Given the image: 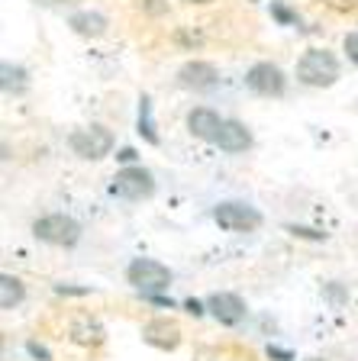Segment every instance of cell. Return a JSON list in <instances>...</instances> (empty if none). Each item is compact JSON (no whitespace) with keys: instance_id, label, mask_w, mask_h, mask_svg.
I'll return each instance as SVG.
<instances>
[{"instance_id":"obj_23","label":"cell","mask_w":358,"mask_h":361,"mask_svg":"<svg viewBox=\"0 0 358 361\" xmlns=\"http://www.w3.org/2000/svg\"><path fill=\"white\" fill-rule=\"evenodd\" d=\"M184 4H213V0H184Z\"/></svg>"},{"instance_id":"obj_6","label":"cell","mask_w":358,"mask_h":361,"mask_svg":"<svg viewBox=\"0 0 358 361\" xmlns=\"http://www.w3.org/2000/svg\"><path fill=\"white\" fill-rule=\"evenodd\" d=\"M213 219H217L220 229H226V233H252V229L261 226V213L239 200L220 203L217 210H213Z\"/></svg>"},{"instance_id":"obj_18","label":"cell","mask_w":358,"mask_h":361,"mask_svg":"<svg viewBox=\"0 0 358 361\" xmlns=\"http://www.w3.org/2000/svg\"><path fill=\"white\" fill-rule=\"evenodd\" d=\"M26 352L32 355V358H39V361H52V352L45 345H39V342H26Z\"/></svg>"},{"instance_id":"obj_15","label":"cell","mask_w":358,"mask_h":361,"mask_svg":"<svg viewBox=\"0 0 358 361\" xmlns=\"http://www.w3.org/2000/svg\"><path fill=\"white\" fill-rule=\"evenodd\" d=\"M23 297H26V290H23L20 281H16L13 274H4V278H0V310L20 307Z\"/></svg>"},{"instance_id":"obj_14","label":"cell","mask_w":358,"mask_h":361,"mask_svg":"<svg viewBox=\"0 0 358 361\" xmlns=\"http://www.w3.org/2000/svg\"><path fill=\"white\" fill-rule=\"evenodd\" d=\"M71 338H75L78 345H100L107 338L104 326L97 319H90V316H78L75 323H71Z\"/></svg>"},{"instance_id":"obj_20","label":"cell","mask_w":358,"mask_h":361,"mask_svg":"<svg viewBox=\"0 0 358 361\" xmlns=\"http://www.w3.org/2000/svg\"><path fill=\"white\" fill-rule=\"evenodd\" d=\"M271 10H275V16H278V20H281V23H294V13H291V10H284L281 4H275V7H271Z\"/></svg>"},{"instance_id":"obj_12","label":"cell","mask_w":358,"mask_h":361,"mask_svg":"<svg viewBox=\"0 0 358 361\" xmlns=\"http://www.w3.org/2000/svg\"><path fill=\"white\" fill-rule=\"evenodd\" d=\"M213 145H220L223 152L236 155V152L252 149V133H249L239 120H223V129H220V135H217V142Z\"/></svg>"},{"instance_id":"obj_24","label":"cell","mask_w":358,"mask_h":361,"mask_svg":"<svg viewBox=\"0 0 358 361\" xmlns=\"http://www.w3.org/2000/svg\"><path fill=\"white\" fill-rule=\"evenodd\" d=\"M306 361H323V358H306Z\"/></svg>"},{"instance_id":"obj_9","label":"cell","mask_w":358,"mask_h":361,"mask_svg":"<svg viewBox=\"0 0 358 361\" xmlns=\"http://www.w3.org/2000/svg\"><path fill=\"white\" fill-rule=\"evenodd\" d=\"M217 81H220V71L210 61H187L178 71V84L191 90H210Z\"/></svg>"},{"instance_id":"obj_11","label":"cell","mask_w":358,"mask_h":361,"mask_svg":"<svg viewBox=\"0 0 358 361\" xmlns=\"http://www.w3.org/2000/svg\"><path fill=\"white\" fill-rule=\"evenodd\" d=\"M187 129L197 135V139H207V142H217L220 129H223V120H220L217 110L210 106H197V110L187 113Z\"/></svg>"},{"instance_id":"obj_7","label":"cell","mask_w":358,"mask_h":361,"mask_svg":"<svg viewBox=\"0 0 358 361\" xmlns=\"http://www.w3.org/2000/svg\"><path fill=\"white\" fill-rule=\"evenodd\" d=\"M246 84H249V90H255V94H261V97H281L284 90H287V78H284V71L278 65H271V61H258V65L249 68Z\"/></svg>"},{"instance_id":"obj_16","label":"cell","mask_w":358,"mask_h":361,"mask_svg":"<svg viewBox=\"0 0 358 361\" xmlns=\"http://www.w3.org/2000/svg\"><path fill=\"white\" fill-rule=\"evenodd\" d=\"M0 75H4V90H13V94H23L26 90V71L23 68H16V65H10V61H4L0 65Z\"/></svg>"},{"instance_id":"obj_4","label":"cell","mask_w":358,"mask_h":361,"mask_svg":"<svg viewBox=\"0 0 358 361\" xmlns=\"http://www.w3.org/2000/svg\"><path fill=\"white\" fill-rule=\"evenodd\" d=\"M32 233H36V239L49 242V245H78V239H81V226H78V219L65 216V213H49V216L36 219L32 223Z\"/></svg>"},{"instance_id":"obj_5","label":"cell","mask_w":358,"mask_h":361,"mask_svg":"<svg viewBox=\"0 0 358 361\" xmlns=\"http://www.w3.org/2000/svg\"><path fill=\"white\" fill-rule=\"evenodd\" d=\"M110 194L123 197V200H145V197L155 194V178L145 168H123V171L113 174Z\"/></svg>"},{"instance_id":"obj_13","label":"cell","mask_w":358,"mask_h":361,"mask_svg":"<svg viewBox=\"0 0 358 361\" xmlns=\"http://www.w3.org/2000/svg\"><path fill=\"white\" fill-rule=\"evenodd\" d=\"M68 26H71L78 36L97 39V36H104V32H107V16L97 13V10H78V13H71Z\"/></svg>"},{"instance_id":"obj_8","label":"cell","mask_w":358,"mask_h":361,"mask_svg":"<svg viewBox=\"0 0 358 361\" xmlns=\"http://www.w3.org/2000/svg\"><path fill=\"white\" fill-rule=\"evenodd\" d=\"M207 310L217 316L223 326H236L246 319V303H242L239 293H210Z\"/></svg>"},{"instance_id":"obj_19","label":"cell","mask_w":358,"mask_h":361,"mask_svg":"<svg viewBox=\"0 0 358 361\" xmlns=\"http://www.w3.org/2000/svg\"><path fill=\"white\" fill-rule=\"evenodd\" d=\"M342 45H345V52H349V59H352V61H355V65H358V32H349Z\"/></svg>"},{"instance_id":"obj_10","label":"cell","mask_w":358,"mask_h":361,"mask_svg":"<svg viewBox=\"0 0 358 361\" xmlns=\"http://www.w3.org/2000/svg\"><path fill=\"white\" fill-rule=\"evenodd\" d=\"M142 338H145L149 345L172 352V348L181 345V329L172 319H152V323H145V329H142Z\"/></svg>"},{"instance_id":"obj_2","label":"cell","mask_w":358,"mask_h":361,"mask_svg":"<svg viewBox=\"0 0 358 361\" xmlns=\"http://www.w3.org/2000/svg\"><path fill=\"white\" fill-rule=\"evenodd\" d=\"M126 278L136 290H142L145 297H155V293L168 290V284H172V271L165 268L162 262H155V258H136V262H129Z\"/></svg>"},{"instance_id":"obj_17","label":"cell","mask_w":358,"mask_h":361,"mask_svg":"<svg viewBox=\"0 0 358 361\" xmlns=\"http://www.w3.org/2000/svg\"><path fill=\"white\" fill-rule=\"evenodd\" d=\"M139 133L145 135V142L158 145V133H155V120H152V100L149 97L139 100Z\"/></svg>"},{"instance_id":"obj_1","label":"cell","mask_w":358,"mask_h":361,"mask_svg":"<svg viewBox=\"0 0 358 361\" xmlns=\"http://www.w3.org/2000/svg\"><path fill=\"white\" fill-rule=\"evenodd\" d=\"M297 81L306 87H333L339 81V61L326 49H306L297 61Z\"/></svg>"},{"instance_id":"obj_22","label":"cell","mask_w":358,"mask_h":361,"mask_svg":"<svg viewBox=\"0 0 358 361\" xmlns=\"http://www.w3.org/2000/svg\"><path fill=\"white\" fill-rule=\"evenodd\" d=\"M187 310H191V313H194V316H201V313H203V310H201V303H197V300H187Z\"/></svg>"},{"instance_id":"obj_3","label":"cell","mask_w":358,"mask_h":361,"mask_svg":"<svg viewBox=\"0 0 358 361\" xmlns=\"http://www.w3.org/2000/svg\"><path fill=\"white\" fill-rule=\"evenodd\" d=\"M71 152L78 158H88V161H97V158H107L113 152V133L107 126H84V129H75L71 139H68Z\"/></svg>"},{"instance_id":"obj_21","label":"cell","mask_w":358,"mask_h":361,"mask_svg":"<svg viewBox=\"0 0 358 361\" xmlns=\"http://www.w3.org/2000/svg\"><path fill=\"white\" fill-rule=\"evenodd\" d=\"M117 158H119V161H133V158H136V152H133V149H123Z\"/></svg>"}]
</instances>
